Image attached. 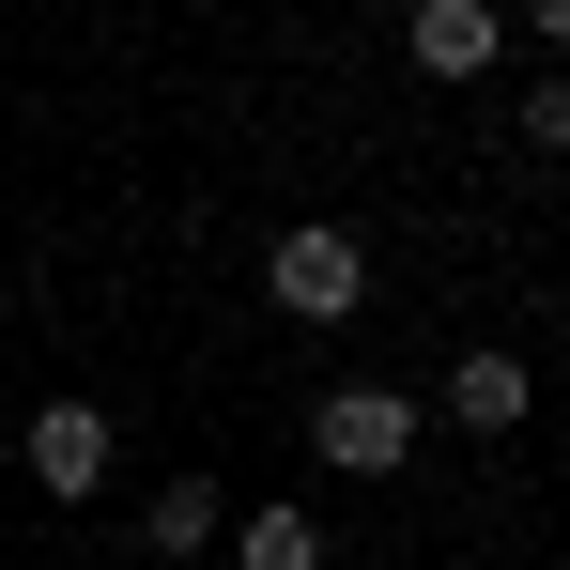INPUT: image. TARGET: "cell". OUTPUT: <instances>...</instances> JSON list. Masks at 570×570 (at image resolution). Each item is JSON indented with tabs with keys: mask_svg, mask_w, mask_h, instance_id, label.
<instances>
[{
	"mask_svg": "<svg viewBox=\"0 0 570 570\" xmlns=\"http://www.w3.org/2000/svg\"><path fill=\"white\" fill-rule=\"evenodd\" d=\"M263 308H278V324H355V308H371V247H355L340 216H293L278 247H263Z\"/></svg>",
	"mask_w": 570,
	"mask_h": 570,
	"instance_id": "obj_1",
	"label": "cell"
},
{
	"mask_svg": "<svg viewBox=\"0 0 570 570\" xmlns=\"http://www.w3.org/2000/svg\"><path fill=\"white\" fill-rule=\"evenodd\" d=\"M416 416H432L416 385H324V401H308V448L340 478H401L416 463Z\"/></svg>",
	"mask_w": 570,
	"mask_h": 570,
	"instance_id": "obj_2",
	"label": "cell"
},
{
	"mask_svg": "<svg viewBox=\"0 0 570 570\" xmlns=\"http://www.w3.org/2000/svg\"><path fill=\"white\" fill-rule=\"evenodd\" d=\"M401 62L463 94V78H493V62H509V16H493V0H416V16H401Z\"/></svg>",
	"mask_w": 570,
	"mask_h": 570,
	"instance_id": "obj_3",
	"label": "cell"
},
{
	"mask_svg": "<svg viewBox=\"0 0 570 570\" xmlns=\"http://www.w3.org/2000/svg\"><path fill=\"white\" fill-rule=\"evenodd\" d=\"M108 448H124V432H108L94 401H47V416H31V478H47L62 509H78V493H108Z\"/></svg>",
	"mask_w": 570,
	"mask_h": 570,
	"instance_id": "obj_4",
	"label": "cell"
},
{
	"mask_svg": "<svg viewBox=\"0 0 570 570\" xmlns=\"http://www.w3.org/2000/svg\"><path fill=\"white\" fill-rule=\"evenodd\" d=\"M524 401H540V385H524V355H493V340H478L463 371H448V401H432V416H448V432H524Z\"/></svg>",
	"mask_w": 570,
	"mask_h": 570,
	"instance_id": "obj_5",
	"label": "cell"
},
{
	"mask_svg": "<svg viewBox=\"0 0 570 570\" xmlns=\"http://www.w3.org/2000/svg\"><path fill=\"white\" fill-rule=\"evenodd\" d=\"M139 540H155V556H232V493H216V478H170V493L139 509Z\"/></svg>",
	"mask_w": 570,
	"mask_h": 570,
	"instance_id": "obj_6",
	"label": "cell"
},
{
	"mask_svg": "<svg viewBox=\"0 0 570 570\" xmlns=\"http://www.w3.org/2000/svg\"><path fill=\"white\" fill-rule=\"evenodd\" d=\"M232 570H324V524L308 509H232Z\"/></svg>",
	"mask_w": 570,
	"mask_h": 570,
	"instance_id": "obj_7",
	"label": "cell"
},
{
	"mask_svg": "<svg viewBox=\"0 0 570 570\" xmlns=\"http://www.w3.org/2000/svg\"><path fill=\"white\" fill-rule=\"evenodd\" d=\"M524 155H570V78H524Z\"/></svg>",
	"mask_w": 570,
	"mask_h": 570,
	"instance_id": "obj_8",
	"label": "cell"
},
{
	"mask_svg": "<svg viewBox=\"0 0 570 570\" xmlns=\"http://www.w3.org/2000/svg\"><path fill=\"white\" fill-rule=\"evenodd\" d=\"M524 47H570V0H524Z\"/></svg>",
	"mask_w": 570,
	"mask_h": 570,
	"instance_id": "obj_9",
	"label": "cell"
}]
</instances>
